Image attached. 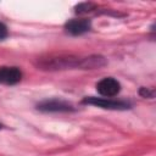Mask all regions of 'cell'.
<instances>
[{"label":"cell","mask_w":156,"mask_h":156,"mask_svg":"<svg viewBox=\"0 0 156 156\" xmlns=\"http://www.w3.org/2000/svg\"><path fill=\"white\" fill-rule=\"evenodd\" d=\"M0 128H1V124H0Z\"/></svg>","instance_id":"7"},{"label":"cell","mask_w":156,"mask_h":156,"mask_svg":"<svg viewBox=\"0 0 156 156\" xmlns=\"http://www.w3.org/2000/svg\"><path fill=\"white\" fill-rule=\"evenodd\" d=\"M96 90L98 93L101 95V96H105V98H111V96H115L119 93L121 90V84L118 80H116L115 78H111V77H107V78H104L101 79L98 84H96Z\"/></svg>","instance_id":"2"},{"label":"cell","mask_w":156,"mask_h":156,"mask_svg":"<svg viewBox=\"0 0 156 156\" xmlns=\"http://www.w3.org/2000/svg\"><path fill=\"white\" fill-rule=\"evenodd\" d=\"M84 104H89V105H94L98 107H102V108H108V110H126L129 107L128 102L124 101H118V100H111L108 98H94V96H89L85 98L83 100Z\"/></svg>","instance_id":"1"},{"label":"cell","mask_w":156,"mask_h":156,"mask_svg":"<svg viewBox=\"0 0 156 156\" xmlns=\"http://www.w3.org/2000/svg\"><path fill=\"white\" fill-rule=\"evenodd\" d=\"M22 78V72L18 67H9L2 66L0 67V84L5 85H13L18 83Z\"/></svg>","instance_id":"4"},{"label":"cell","mask_w":156,"mask_h":156,"mask_svg":"<svg viewBox=\"0 0 156 156\" xmlns=\"http://www.w3.org/2000/svg\"><path fill=\"white\" fill-rule=\"evenodd\" d=\"M65 28L72 35H82L90 29V21L87 18L71 20L66 23Z\"/></svg>","instance_id":"5"},{"label":"cell","mask_w":156,"mask_h":156,"mask_svg":"<svg viewBox=\"0 0 156 156\" xmlns=\"http://www.w3.org/2000/svg\"><path fill=\"white\" fill-rule=\"evenodd\" d=\"M6 37H7V28L4 23L0 22V40H2Z\"/></svg>","instance_id":"6"},{"label":"cell","mask_w":156,"mask_h":156,"mask_svg":"<svg viewBox=\"0 0 156 156\" xmlns=\"http://www.w3.org/2000/svg\"><path fill=\"white\" fill-rule=\"evenodd\" d=\"M38 110L44 111V112H67V111H73V106L63 100H45L38 104Z\"/></svg>","instance_id":"3"}]
</instances>
